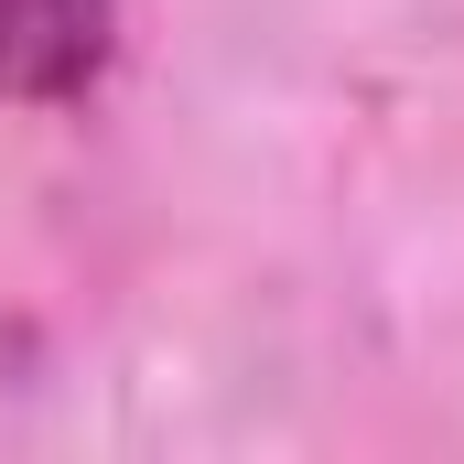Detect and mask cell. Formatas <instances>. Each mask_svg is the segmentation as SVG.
<instances>
[{
    "mask_svg": "<svg viewBox=\"0 0 464 464\" xmlns=\"http://www.w3.org/2000/svg\"><path fill=\"white\" fill-rule=\"evenodd\" d=\"M119 0H0V98L65 109L109 76Z\"/></svg>",
    "mask_w": 464,
    "mask_h": 464,
    "instance_id": "cell-1",
    "label": "cell"
}]
</instances>
